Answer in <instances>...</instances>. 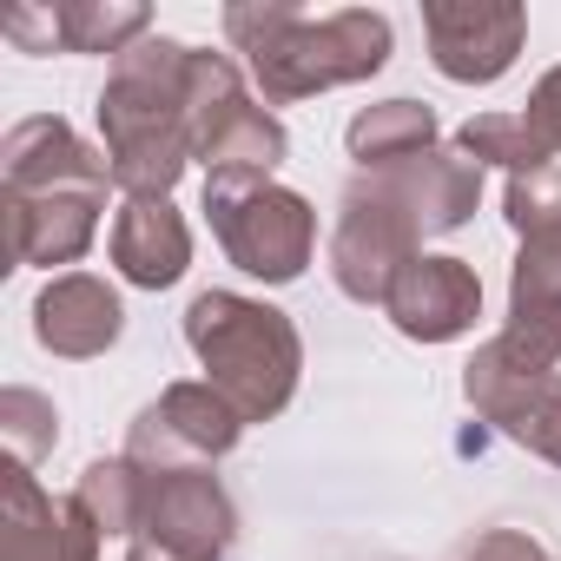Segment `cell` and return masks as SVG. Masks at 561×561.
Segmentation results:
<instances>
[{
  "instance_id": "obj_1",
  "label": "cell",
  "mask_w": 561,
  "mask_h": 561,
  "mask_svg": "<svg viewBox=\"0 0 561 561\" xmlns=\"http://www.w3.org/2000/svg\"><path fill=\"white\" fill-rule=\"evenodd\" d=\"M482 205V165L462 146H430L403 165L357 172L331 225V277L351 305H383L423 238L462 231Z\"/></svg>"
},
{
  "instance_id": "obj_2",
  "label": "cell",
  "mask_w": 561,
  "mask_h": 561,
  "mask_svg": "<svg viewBox=\"0 0 561 561\" xmlns=\"http://www.w3.org/2000/svg\"><path fill=\"white\" fill-rule=\"evenodd\" d=\"M113 165L93 152L60 113L21 119L0 139V211H8V238L21 264H80L100 238Z\"/></svg>"
},
{
  "instance_id": "obj_3",
  "label": "cell",
  "mask_w": 561,
  "mask_h": 561,
  "mask_svg": "<svg viewBox=\"0 0 561 561\" xmlns=\"http://www.w3.org/2000/svg\"><path fill=\"white\" fill-rule=\"evenodd\" d=\"M225 41L244 54V73L257 80L271 106L357 87L390 67V21L377 8H344V14L311 21L291 0H231Z\"/></svg>"
},
{
  "instance_id": "obj_4",
  "label": "cell",
  "mask_w": 561,
  "mask_h": 561,
  "mask_svg": "<svg viewBox=\"0 0 561 561\" xmlns=\"http://www.w3.org/2000/svg\"><path fill=\"white\" fill-rule=\"evenodd\" d=\"M100 152L126 198H172L192 165V47L146 34L126 47L100 93Z\"/></svg>"
},
{
  "instance_id": "obj_5",
  "label": "cell",
  "mask_w": 561,
  "mask_h": 561,
  "mask_svg": "<svg viewBox=\"0 0 561 561\" xmlns=\"http://www.w3.org/2000/svg\"><path fill=\"white\" fill-rule=\"evenodd\" d=\"M185 344L205 364V383L244 416V423H271L298 397V370H305V344L298 324L244 291H198L185 305Z\"/></svg>"
},
{
  "instance_id": "obj_6",
  "label": "cell",
  "mask_w": 561,
  "mask_h": 561,
  "mask_svg": "<svg viewBox=\"0 0 561 561\" xmlns=\"http://www.w3.org/2000/svg\"><path fill=\"white\" fill-rule=\"evenodd\" d=\"M205 218L218 251L257 285H298L318 257V211L277 179H205Z\"/></svg>"
},
{
  "instance_id": "obj_7",
  "label": "cell",
  "mask_w": 561,
  "mask_h": 561,
  "mask_svg": "<svg viewBox=\"0 0 561 561\" xmlns=\"http://www.w3.org/2000/svg\"><path fill=\"white\" fill-rule=\"evenodd\" d=\"M285 152V119L244 93L238 60L192 47V165H205V179H271Z\"/></svg>"
},
{
  "instance_id": "obj_8",
  "label": "cell",
  "mask_w": 561,
  "mask_h": 561,
  "mask_svg": "<svg viewBox=\"0 0 561 561\" xmlns=\"http://www.w3.org/2000/svg\"><path fill=\"white\" fill-rule=\"evenodd\" d=\"M133 541H146L172 561H225L238 541V508H231L225 482L211 476V462L146 469V515H139Z\"/></svg>"
},
{
  "instance_id": "obj_9",
  "label": "cell",
  "mask_w": 561,
  "mask_h": 561,
  "mask_svg": "<svg viewBox=\"0 0 561 561\" xmlns=\"http://www.w3.org/2000/svg\"><path fill=\"white\" fill-rule=\"evenodd\" d=\"M462 397L482 423H495L508 443L535 449L541 462L561 469V377L522 364L502 337H489L469 364H462Z\"/></svg>"
},
{
  "instance_id": "obj_10",
  "label": "cell",
  "mask_w": 561,
  "mask_h": 561,
  "mask_svg": "<svg viewBox=\"0 0 561 561\" xmlns=\"http://www.w3.org/2000/svg\"><path fill=\"white\" fill-rule=\"evenodd\" d=\"M423 34L443 80L495 87L528 41V14L515 0H423Z\"/></svg>"
},
{
  "instance_id": "obj_11",
  "label": "cell",
  "mask_w": 561,
  "mask_h": 561,
  "mask_svg": "<svg viewBox=\"0 0 561 561\" xmlns=\"http://www.w3.org/2000/svg\"><path fill=\"white\" fill-rule=\"evenodd\" d=\"M244 436V416L211 390V383H165L159 403H146L133 416L126 456L139 469H165V462H218L231 456Z\"/></svg>"
},
{
  "instance_id": "obj_12",
  "label": "cell",
  "mask_w": 561,
  "mask_h": 561,
  "mask_svg": "<svg viewBox=\"0 0 561 561\" xmlns=\"http://www.w3.org/2000/svg\"><path fill=\"white\" fill-rule=\"evenodd\" d=\"M106 535L73 508V495H47L27 462L0 476V561H100Z\"/></svg>"
},
{
  "instance_id": "obj_13",
  "label": "cell",
  "mask_w": 561,
  "mask_h": 561,
  "mask_svg": "<svg viewBox=\"0 0 561 561\" xmlns=\"http://www.w3.org/2000/svg\"><path fill=\"white\" fill-rule=\"evenodd\" d=\"M383 311H390V324H397L410 344H456V337H469L476 318H482V277H476V264H462V257L423 251V257L403 264V277L390 285Z\"/></svg>"
},
{
  "instance_id": "obj_14",
  "label": "cell",
  "mask_w": 561,
  "mask_h": 561,
  "mask_svg": "<svg viewBox=\"0 0 561 561\" xmlns=\"http://www.w3.org/2000/svg\"><path fill=\"white\" fill-rule=\"evenodd\" d=\"M21 54H126L152 34V8L139 0H54V8H14L0 21Z\"/></svg>"
},
{
  "instance_id": "obj_15",
  "label": "cell",
  "mask_w": 561,
  "mask_h": 561,
  "mask_svg": "<svg viewBox=\"0 0 561 561\" xmlns=\"http://www.w3.org/2000/svg\"><path fill=\"white\" fill-rule=\"evenodd\" d=\"M126 331V305L106 277L93 271H60L54 285L34 298V337L41 351L67 357V364H87V357H106Z\"/></svg>"
},
{
  "instance_id": "obj_16",
  "label": "cell",
  "mask_w": 561,
  "mask_h": 561,
  "mask_svg": "<svg viewBox=\"0 0 561 561\" xmlns=\"http://www.w3.org/2000/svg\"><path fill=\"white\" fill-rule=\"evenodd\" d=\"M106 251H113V264H119L126 285L165 291V285H179L185 264H192V231H185V218H179L172 198H126L113 211Z\"/></svg>"
},
{
  "instance_id": "obj_17",
  "label": "cell",
  "mask_w": 561,
  "mask_h": 561,
  "mask_svg": "<svg viewBox=\"0 0 561 561\" xmlns=\"http://www.w3.org/2000/svg\"><path fill=\"white\" fill-rule=\"evenodd\" d=\"M502 344L535 370L561 364V244H522L515 251Z\"/></svg>"
},
{
  "instance_id": "obj_18",
  "label": "cell",
  "mask_w": 561,
  "mask_h": 561,
  "mask_svg": "<svg viewBox=\"0 0 561 561\" xmlns=\"http://www.w3.org/2000/svg\"><path fill=\"white\" fill-rule=\"evenodd\" d=\"M344 146H351L357 172H377V165H403L443 139H436V113L423 100H377L344 126Z\"/></svg>"
},
{
  "instance_id": "obj_19",
  "label": "cell",
  "mask_w": 561,
  "mask_h": 561,
  "mask_svg": "<svg viewBox=\"0 0 561 561\" xmlns=\"http://www.w3.org/2000/svg\"><path fill=\"white\" fill-rule=\"evenodd\" d=\"M73 508L106 535V541H133L139 515H146V469L133 456H100L80 469L73 482Z\"/></svg>"
},
{
  "instance_id": "obj_20",
  "label": "cell",
  "mask_w": 561,
  "mask_h": 561,
  "mask_svg": "<svg viewBox=\"0 0 561 561\" xmlns=\"http://www.w3.org/2000/svg\"><path fill=\"white\" fill-rule=\"evenodd\" d=\"M456 146H462L476 165H502L508 179L554 165V152L535 139V126H528L522 113H482V119H469V126L456 133Z\"/></svg>"
},
{
  "instance_id": "obj_21",
  "label": "cell",
  "mask_w": 561,
  "mask_h": 561,
  "mask_svg": "<svg viewBox=\"0 0 561 561\" xmlns=\"http://www.w3.org/2000/svg\"><path fill=\"white\" fill-rule=\"evenodd\" d=\"M502 218L522 244H561V159L502 185Z\"/></svg>"
},
{
  "instance_id": "obj_22",
  "label": "cell",
  "mask_w": 561,
  "mask_h": 561,
  "mask_svg": "<svg viewBox=\"0 0 561 561\" xmlns=\"http://www.w3.org/2000/svg\"><path fill=\"white\" fill-rule=\"evenodd\" d=\"M0 436H8V449H14V462H41V456H54V443H60V410H54V397H41V390H27V383H8L0 390Z\"/></svg>"
},
{
  "instance_id": "obj_23",
  "label": "cell",
  "mask_w": 561,
  "mask_h": 561,
  "mask_svg": "<svg viewBox=\"0 0 561 561\" xmlns=\"http://www.w3.org/2000/svg\"><path fill=\"white\" fill-rule=\"evenodd\" d=\"M456 561H554L528 528H482L476 541H462Z\"/></svg>"
},
{
  "instance_id": "obj_24",
  "label": "cell",
  "mask_w": 561,
  "mask_h": 561,
  "mask_svg": "<svg viewBox=\"0 0 561 561\" xmlns=\"http://www.w3.org/2000/svg\"><path fill=\"white\" fill-rule=\"evenodd\" d=\"M528 126H535V139L561 159V67H548L541 80H535V93H528V113H522Z\"/></svg>"
},
{
  "instance_id": "obj_25",
  "label": "cell",
  "mask_w": 561,
  "mask_h": 561,
  "mask_svg": "<svg viewBox=\"0 0 561 561\" xmlns=\"http://www.w3.org/2000/svg\"><path fill=\"white\" fill-rule=\"evenodd\" d=\"M126 561H172V554H159V548H146V541H133V548H126Z\"/></svg>"
}]
</instances>
